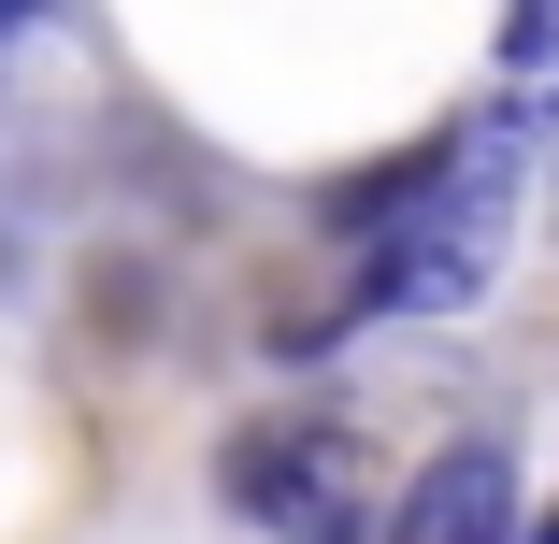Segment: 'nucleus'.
<instances>
[{"instance_id": "5", "label": "nucleus", "mask_w": 559, "mask_h": 544, "mask_svg": "<svg viewBox=\"0 0 559 544\" xmlns=\"http://www.w3.org/2000/svg\"><path fill=\"white\" fill-rule=\"evenodd\" d=\"M301 544H359V530H301Z\"/></svg>"}, {"instance_id": "6", "label": "nucleus", "mask_w": 559, "mask_h": 544, "mask_svg": "<svg viewBox=\"0 0 559 544\" xmlns=\"http://www.w3.org/2000/svg\"><path fill=\"white\" fill-rule=\"evenodd\" d=\"M531 544H559V516H545V530H531Z\"/></svg>"}, {"instance_id": "4", "label": "nucleus", "mask_w": 559, "mask_h": 544, "mask_svg": "<svg viewBox=\"0 0 559 544\" xmlns=\"http://www.w3.org/2000/svg\"><path fill=\"white\" fill-rule=\"evenodd\" d=\"M29 15H44V0H0V29H29Z\"/></svg>"}, {"instance_id": "2", "label": "nucleus", "mask_w": 559, "mask_h": 544, "mask_svg": "<svg viewBox=\"0 0 559 544\" xmlns=\"http://www.w3.org/2000/svg\"><path fill=\"white\" fill-rule=\"evenodd\" d=\"M215 501H230L245 530H345V501H359V430L345 415H316V401H287V415H245L230 445H215Z\"/></svg>"}, {"instance_id": "1", "label": "nucleus", "mask_w": 559, "mask_h": 544, "mask_svg": "<svg viewBox=\"0 0 559 544\" xmlns=\"http://www.w3.org/2000/svg\"><path fill=\"white\" fill-rule=\"evenodd\" d=\"M502 230H516V158H502V144H460V158H444V186H430L402 230L359 258V287L330 301L316 330H359V315H460V301H488ZM316 330H301V344H316Z\"/></svg>"}, {"instance_id": "3", "label": "nucleus", "mask_w": 559, "mask_h": 544, "mask_svg": "<svg viewBox=\"0 0 559 544\" xmlns=\"http://www.w3.org/2000/svg\"><path fill=\"white\" fill-rule=\"evenodd\" d=\"M388 544H516V459L488 445H430L416 459V487L388 501Z\"/></svg>"}]
</instances>
